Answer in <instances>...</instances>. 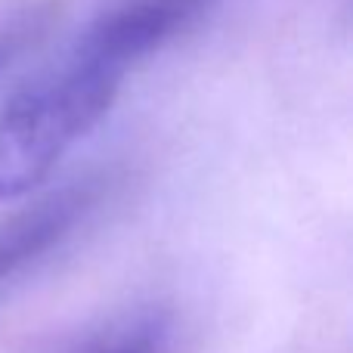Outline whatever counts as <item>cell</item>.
Masks as SVG:
<instances>
[{
  "label": "cell",
  "mask_w": 353,
  "mask_h": 353,
  "mask_svg": "<svg viewBox=\"0 0 353 353\" xmlns=\"http://www.w3.org/2000/svg\"><path fill=\"white\" fill-rule=\"evenodd\" d=\"M214 0H112L0 112V201L41 189L109 115L134 72Z\"/></svg>",
  "instance_id": "cell-1"
},
{
  "label": "cell",
  "mask_w": 353,
  "mask_h": 353,
  "mask_svg": "<svg viewBox=\"0 0 353 353\" xmlns=\"http://www.w3.org/2000/svg\"><path fill=\"white\" fill-rule=\"evenodd\" d=\"M43 12L37 6H19V10L0 12V78L16 65L19 56L28 50V43L41 34Z\"/></svg>",
  "instance_id": "cell-4"
},
{
  "label": "cell",
  "mask_w": 353,
  "mask_h": 353,
  "mask_svg": "<svg viewBox=\"0 0 353 353\" xmlns=\"http://www.w3.org/2000/svg\"><path fill=\"white\" fill-rule=\"evenodd\" d=\"M97 199L99 186L72 183L0 223V285L59 248L90 217Z\"/></svg>",
  "instance_id": "cell-2"
},
{
  "label": "cell",
  "mask_w": 353,
  "mask_h": 353,
  "mask_svg": "<svg viewBox=\"0 0 353 353\" xmlns=\"http://www.w3.org/2000/svg\"><path fill=\"white\" fill-rule=\"evenodd\" d=\"M171 319L161 310H130L93 329L65 353H168Z\"/></svg>",
  "instance_id": "cell-3"
}]
</instances>
